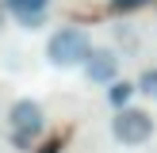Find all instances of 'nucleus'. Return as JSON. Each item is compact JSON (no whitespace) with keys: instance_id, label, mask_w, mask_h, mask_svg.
Instances as JSON below:
<instances>
[{"instance_id":"39448f33","label":"nucleus","mask_w":157,"mask_h":153,"mask_svg":"<svg viewBox=\"0 0 157 153\" xmlns=\"http://www.w3.org/2000/svg\"><path fill=\"white\" fill-rule=\"evenodd\" d=\"M4 8L23 31H35L46 19V12H50V0H4Z\"/></svg>"},{"instance_id":"20e7f679","label":"nucleus","mask_w":157,"mask_h":153,"mask_svg":"<svg viewBox=\"0 0 157 153\" xmlns=\"http://www.w3.org/2000/svg\"><path fill=\"white\" fill-rule=\"evenodd\" d=\"M84 76H88L92 84H107V88H111V84L119 80V54L107 50V46H96L92 58L84 61Z\"/></svg>"},{"instance_id":"f257e3e1","label":"nucleus","mask_w":157,"mask_h":153,"mask_svg":"<svg viewBox=\"0 0 157 153\" xmlns=\"http://www.w3.org/2000/svg\"><path fill=\"white\" fill-rule=\"evenodd\" d=\"M92 35L88 27H81V23H65V27H58L50 38H46V61L58 69H77L84 65V61L92 58Z\"/></svg>"},{"instance_id":"f03ea898","label":"nucleus","mask_w":157,"mask_h":153,"mask_svg":"<svg viewBox=\"0 0 157 153\" xmlns=\"http://www.w3.org/2000/svg\"><path fill=\"white\" fill-rule=\"evenodd\" d=\"M8 126H12V145L15 149H31L38 138L46 134V111L38 99L23 96L8 107Z\"/></svg>"},{"instance_id":"1a4fd4ad","label":"nucleus","mask_w":157,"mask_h":153,"mask_svg":"<svg viewBox=\"0 0 157 153\" xmlns=\"http://www.w3.org/2000/svg\"><path fill=\"white\" fill-rule=\"evenodd\" d=\"M38 153H61V149H58V142H46V145H38Z\"/></svg>"},{"instance_id":"7ed1b4c3","label":"nucleus","mask_w":157,"mask_h":153,"mask_svg":"<svg viewBox=\"0 0 157 153\" xmlns=\"http://www.w3.org/2000/svg\"><path fill=\"white\" fill-rule=\"evenodd\" d=\"M111 138L119 145H146L153 138V115L142 111V107H123V111H115L111 119Z\"/></svg>"},{"instance_id":"6e6552de","label":"nucleus","mask_w":157,"mask_h":153,"mask_svg":"<svg viewBox=\"0 0 157 153\" xmlns=\"http://www.w3.org/2000/svg\"><path fill=\"white\" fill-rule=\"evenodd\" d=\"M150 0H107V8L111 12H134V8H146Z\"/></svg>"},{"instance_id":"0eeeda50","label":"nucleus","mask_w":157,"mask_h":153,"mask_svg":"<svg viewBox=\"0 0 157 153\" xmlns=\"http://www.w3.org/2000/svg\"><path fill=\"white\" fill-rule=\"evenodd\" d=\"M138 92L157 99V69H142V73H138Z\"/></svg>"},{"instance_id":"423d86ee","label":"nucleus","mask_w":157,"mask_h":153,"mask_svg":"<svg viewBox=\"0 0 157 153\" xmlns=\"http://www.w3.org/2000/svg\"><path fill=\"white\" fill-rule=\"evenodd\" d=\"M138 92V84H130V80H115L111 88H107V103L115 107V111H123V107L130 103V96Z\"/></svg>"}]
</instances>
